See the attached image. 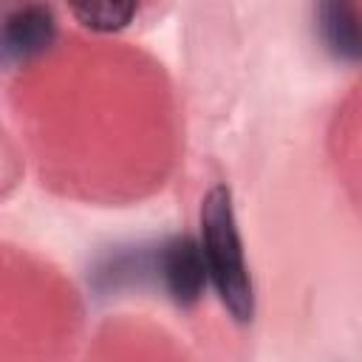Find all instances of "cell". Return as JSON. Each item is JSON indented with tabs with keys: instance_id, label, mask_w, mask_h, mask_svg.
I'll return each mask as SVG.
<instances>
[{
	"instance_id": "obj_4",
	"label": "cell",
	"mask_w": 362,
	"mask_h": 362,
	"mask_svg": "<svg viewBox=\"0 0 362 362\" xmlns=\"http://www.w3.org/2000/svg\"><path fill=\"white\" fill-rule=\"evenodd\" d=\"M317 28L337 59L362 62V14L351 3H320Z\"/></svg>"
},
{
	"instance_id": "obj_5",
	"label": "cell",
	"mask_w": 362,
	"mask_h": 362,
	"mask_svg": "<svg viewBox=\"0 0 362 362\" xmlns=\"http://www.w3.org/2000/svg\"><path fill=\"white\" fill-rule=\"evenodd\" d=\"M71 14L93 31H116V28H124L139 14V6L136 3H85V6H74Z\"/></svg>"
},
{
	"instance_id": "obj_1",
	"label": "cell",
	"mask_w": 362,
	"mask_h": 362,
	"mask_svg": "<svg viewBox=\"0 0 362 362\" xmlns=\"http://www.w3.org/2000/svg\"><path fill=\"white\" fill-rule=\"evenodd\" d=\"M201 252L206 263L209 283L235 322H249L255 317V286L249 263L243 255V240L232 206V192L226 184L206 189L201 201Z\"/></svg>"
},
{
	"instance_id": "obj_2",
	"label": "cell",
	"mask_w": 362,
	"mask_h": 362,
	"mask_svg": "<svg viewBox=\"0 0 362 362\" xmlns=\"http://www.w3.org/2000/svg\"><path fill=\"white\" fill-rule=\"evenodd\" d=\"M147 272L156 274L167 297L178 305H192L209 280L201 243L189 235H175L158 243L147 257Z\"/></svg>"
},
{
	"instance_id": "obj_3",
	"label": "cell",
	"mask_w": 362,
	"mask_h": 362,
	"mask_svg": "<svg viewBox=\"0 0 362 362\" xmlns=\"http://www.w3.org/2000/svg\"><path fill=\"white\" fill-rule=\"evenodd\" d=\"M57 34V20L45 6H20L3 23V54L6 59H31L42 54Z\"/></svg>"
}]
</instances>
